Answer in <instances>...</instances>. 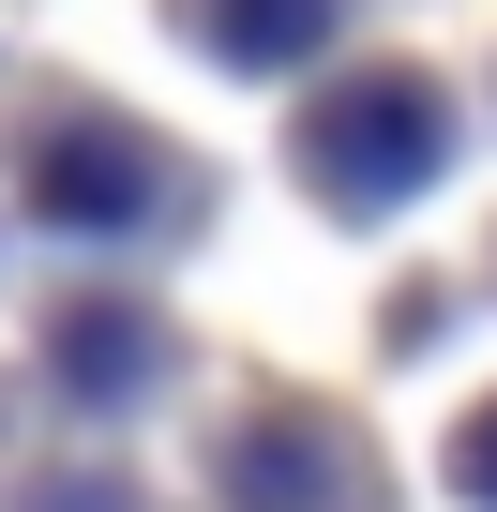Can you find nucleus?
<instances>
[{
  "instance_id": "3",
  "label": "nucleus",
  "mask_w": 497,
  "mask_h": 512,
  "mask_svg": "<svg viewBox=\"0 0 497 512\" xmlns=\"http://www.w3.org/2000/svg\"><path fill=\"white\" fill-rule=\"evenodd\" d=\"M211 482H226V512H377V467L332 407H257Z\"/></svg>"
},
{
  "instance_id": "1",
  "label": "nucleus",
  "mask_w": 497,
  "mask_h": 512,
  "mask_svg": "<svg viewBox=\"0 0 497 512\" xmlns=\"http://www.w3.org/2000/svg\"><path fill=\"white\" fill-rule=\"evenodd\" d=\"M437 166H452V91H437V76H407V61H377V76H332V91L302 106V181H317L347 226L407 211Z\"/></svg>"
},
{
  "instance_id": "4",
  "label": "nucleus",
  "mask_w": 497,
  "mask_h": 512,
  "mask_svg": "<svg viewBox=\"0 0 497 512\" xmlns=\"http://www.w3.org/2000/svg\"><path fill=\"white\" fill-rule=\"evenodd\" d=\"M181 31H196L226 76H287V61H317V46L347 31V0H181Z\"/></svg>"
},
{
  "instance_id": "5",
  "label": "nucleus",
  "mask_w": 497,
  "mask_h": 512,
  "mask_svg": "<svg viewBox=\"0 0 497 512\" xmlns=\"http://www.w3.org/2000/svg\"><path fill=\"white\" fill-rule=\"evenodd\" d=\"M151 362H166V332H151L136 302H76V317H61V377H76L91 407H106V392H136Z\"/></svg>"
},
{
  "instance_id": "6",
  "label": "nucleus",
  "mask_w": 497,
  "mask_h": 512,
  "mask_svg": "<svg viewBox=\"0 0 497 512\" xmlns=\"http://www.w3.org/2000/svg\"><path fill=\"white\" fill-rule=\"evenodd\" d=\"M452 497H467V512H497V392L452 422Z\"/></svg>"
},
{
  "instance_id": "2",
  "label": "nucleus",
  "mask_w": 497,
  "mask_h": 512,
  "mask_svg": "<svg viewBox=\"0 0 497 512\" xmlns=\"http://www.w3.org/2000/svg\"><path fill=\"white\" fill-rule=\"evenodd\" d=\"M31 211L46 226H166L181 211V151L151 121H106V106H61L31 136Z\"/></svg>"
}]
</instances>
